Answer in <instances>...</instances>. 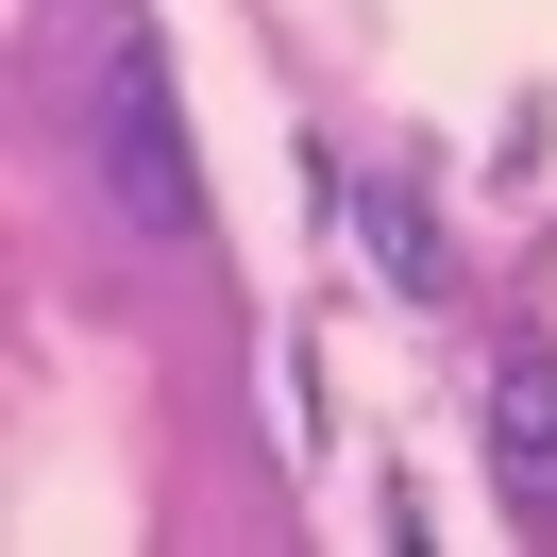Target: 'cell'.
<instances>
[{
  "label": "cell",
  "instance_id": "cell-1",
  "mask_svg": "<svg viewBox=\"0 0 557 557\" xmlns=\"http://www.w3.org/2000/svg\"><path fill=\"white\" fill-rule=\"evenodd\" d=\"M85 170H102V203L136 220V237H203V170H186V119H170L152 35H119L102 85H85Z\"/></svg>",
  "mask_w": 557,
  "mask_h": 557
},
{
  "label": "cell",
  "instance_id": "cell-2",
  "mask_svg": "<svg viewBox=\"0 0 557 557\" xmlns=\"http://www.w3.org/2000/svg\"><path fill=\"white\" fill-rule=\"evenodd\" d=\"M490 473H507L523 523H557V355H541V338L490 355Z\"/></svg>",
  "mask_w": 557,
  "mask_h": 557
}]
</instances>
